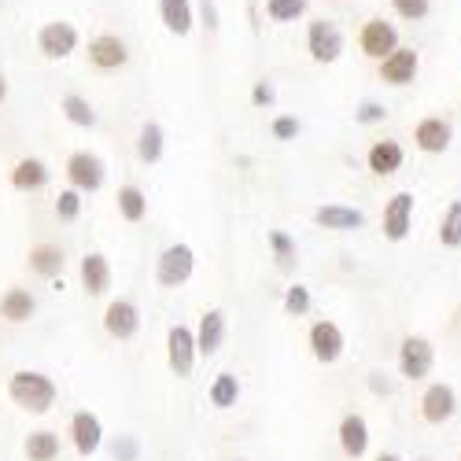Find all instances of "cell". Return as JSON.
Masks as SVG:
<instances>
[{"mask_svg": "<svg viewBox=\"0 0 461 461\" xmlns=\"http://www.w3.org/2000/svg\"><path fill=\"white\" fill-rule=\"evenodd\" d=\"M399 369L406 380H425L432 373V343L425 336H406L399 348Z\"/></svg>", "mask_w": 461, "mask_h": 461, "instance_id": "30bf717a", "label": "cell"}, {"mask_svg": "<svg viewBox=\"0 0 461 461\" xmlns=\"http://www.w3.org/2000/svg\"><path fill=\"white\" fill-rule=\"evenodd\" d=\"M311 351H314V358L318 362H336L339 355H343V332H339V325H332V321H318L314 329H311Z\"/></svg>", "mask_w": 461, "mask_h": 461, "instance_id": "ac0fdd59", "label": "cell"}, {"mask_svg": "<svg viewBox=\"0 0 461 461\" xmlns=\"http://www.w3.org/2000/svg\"><path fill=\"white\" fill-rule=\"evenodd\" d=\"M107 177V167L100 156H93V151H74V156L67 159V181L78 188V192H96Z\"/></svg>", "mask_w": 461, "mask_h": 461, "instance_id": "9c48e42d", "label": "cell"}, {"mask_svg": "<svg viewBox=\"0 0 461 461\" xmlns=\"http://www.w3.org/2000/svg\"><path fill=\"white\" fill-rule=\"evenodd\" d=\"M86 59L93 70H104V74L122 70V67H130V45L119 33H96V37H89Z\"/></svg>", "mask_w": 461, "mask_h": 461, "instance_id": "277c9868", "label": "cell"}, {"mask_svg": "<svg viewBox=\"0 0 461 461\" xmlns=\"http://www.w3.org/2000/svg\"><path fill=\"white\" fill-rule=\"evenodd\" d=\"M454 388L450 384H432V388L425 392V399H420V417L429 420V425H443V420L454 417Z\"/></svg>", "mask_w": 461, "mask_h": 461, "instance_id": "2e32d148", "label": "cell"}, {"mask_svg": "<svg viewBox=\"0 0 461 461\" xmlns=\"http://www.w3.org/2000/svg\"><path fill=\"white\" fill-rule=\"evenodd\" d=\"M402 159H406V151H402L399 140H373L369 156H366V163H369V170H373L376 177L399 174V170H402Z\"/></svg>", "mask_w": 461, "mask_h": 461, "instance_id": "9a60e30c", "label": "cell"}, {"mask_svg": "<svg viewBox=\"0 0 461 461\" xmlns=\"http://www.w3.org/2000/svg\"><path fill=\"white\" fill-rule=\"evenodd\" d=\"M306 52H311L314 63H336L343 56V30L325 15L311 19V26H306Z\"/></svg>", "mask_w": 461, "mask_h": 461, "instance_id": "3957f363", "label": "cell"}, {"mask_svg": "<svg viewBox=\"0 0 461 461\" xmlns=\"http://www.w3.org/2000/svg\"><path fill=\"white\" fill-rule=\"evenodd\" d=\"M376 461H399V457H395V454H380Z\"/></svg>", "mask_w": 461, "mask_h": 461, "instance_id": "7bdbcfd3", "label": "cell"}, {"mask_svg": "<svg viewBox=\"0 0 461 461\" xmlns=\"http://www.w3.org/2000/svg\"><path fill=\"white\" fill-rule=\"evenodd\" d=\"M417 70H420V52L399 45V49H392L388 56L380 59V82L402 89V86H413L417 82Z\"/></svg>", "mask_w": 461, "mask_h": 461, "instance_id": "52a82bcc", "label": "cell"}, {"mask_svg": "<svg viewBox=\"0 0 461 461\" xmlns=\"http://www.w3.org/2000/svg\"><path fill=\"white\" fill-rule=\"evenodd\" d=\"M384 119H388V107L376 104V100H362L358 111H355V122H358V126H376V122H384Z\"/></svg>", "mask_w": 461, "mask_h": 461, "instance_id": "74e56055", "label": "cell"}, {"mask_svg": "<svg viewBox=\"0 0 461 461\" xmlns=\"http://www.w3.org/2000/svg\"><path fill=\"white\" fill-rule=\"evenodd\" d=\"M82 285H86L89 295H104L111 288V266H107V258L100 251H89L82 258Z\"/></svg>", "mask_w": 461, "mask_h": 461, "instance_id": "d4e9b609", "label": "cell"}, {"mask_svg": "<svg viewBox=\"0 0 461 461\" xmlns=\"http://www.w3.org/2000/svg\"><path fill=\"white\" fill-rule=\"evenodd\" d=\"M270 133H274V140H295L303 133V122L295 119V114H277V119L270 122Z\"/></svg>", "mask_w": 461, "mask_h": 461, "instance_id": "8d00e7d4", "label": "cell"}, {"mask_svg": "<svg viewBox=\"0 0 461 461\" xmlns=\"http://www.w3.org/2000/svg\"><path fill=\"white\" fill-rule=\"evenodd\" d=\"M207 399H211V406H218V410L237 406V399H240V380H237L233 373H218L214 384H211V392H207Z\"/></svg>", "mask_w": 461, "mask_h": 461, "instance_id": "83f0119b", "label": "cell"}, {"mask_svg": "<svg viewBox=\"0 0 461 461\" xmlns=\"http://www.w3.org/2000/svg\"><path fill=\"white\" fill-rule=\"evenodd\" d=\"M5 100H8V78L0 74V104H5Z\"/></svg>", "mask_w": 461, "mask_h": 461, "instance_id": "b9f144b4", "label": "cell"}, {"mask_svg": "<svg viewBox=\"0 0 461 461\" xmlns=\"http://www.w3.org/2000/svg\"><path fill=\"white\" fill-rule=\"evenodd\" d=\"M410 225H413V192H395L384 207V237L392 244L410 237Z\"/></svg>", "mask_w": 461, "mask_h": 461, "instance_id": "8fae6325", "label": "cell"}, {"mask_svg": "<svg viewBox=\"0 0 461 461\" xmlns=\"http://www.w3.org/2000/svg\"><path fill=\"white\" fill-rule=\"evenodd\" d=\"M314 221L321 229H336V233H351V229H362L366 225V214L358 207H343V203H329V207H318L314 211Z\"/></svg>", "mask_w": 461, "mask_h": 461, "instance_id": "d6986e66", "label": "cell"}, {"mask_svg": "<svg viewBox=\"0 0 461 461\" xmlns=\"http://www.w3.org/2000/svg\"><path fill=\"white\" fill-rule=\"evenodd\" d=\"M49 177H52V170L41 163V159H19L15 167H12V185L19 188V192H37V188H45L49 185Z\"/></svg>", "mask_w": 461, "mask_h": 461, "instance_id": "603a6c76", "label": "cell"}, {"mask_svg": "<svg viewBox=\"0 0 461 461\" xmlns=\"http://www.w3.org/2000/svg\"><path fill=\"white\" fill-rule=\"evenodd\" d=\"M192 270H196V255H192L188 244H170L163 255H159V266H156V281L163 288H181Z\"/></svg>", "mask_w": 461, "mask_h": 461, "instance_id": "8992f818", "label": "cell"}, {"mask_svg": "<svg viewBox=\"0 0 461 461\" xmlns=\"http://www.w3.org/2000/svg\"><path fill=\"white\" fill-rule=\"evenodd\" d=\"M114 457H119V461H133L137 457V439H119V443H114Z\"/></svg>", "mask_w": 461, "mask_h": 461, "instance_id": "60d3db41", "label": "cell"}, {"mask_svg": "<svg viewBox=\"0 0 461 461\" xmlns=\"http://www.w3.org/2000/svg\"><path fill=\"white\" fill-rule=\"evenodd\" d=\"M104 329H107V336H114V339H130V336H137V329H140L137 306H133L130 299H114V303H107V311H104Z\"/></svg>", "mask_w": 461, "mask_h": 461, "instance_id": "7c38bea8", "label": "cell"}, {"mask_svg": "<svg viewBox=\"0 0 461 461\" xmlns=\"http://www.w3.org/2000/svg\"><path fill=\"white\" fill-rule=\"evenodd\" d=\"M159 19H163L167 33L188 37L192 26H196V8H192V0H159Z\"/></svg>", "mask_w": 461, "mask_h": 461, "instance_id": "e0dca14e", "label": "cell"}, {"mask_svg": "<svg viewBox=\"0 0 461 461\" xmlns=\"http://www.w3.org/2000/svg\"><path fill=\"white\" fill-rule=\"evenodd\" d=\"M251 104H255V107H274V104H277V86H274L270 78H258V82L251 86Z\"/></svg>", "mask_w": 461, "mask_h": 461, "instance_id": "f35d334b", "label": "cell"}, {"mask_svg": "<svg viewBox=\"0 0 461 461\" xmlns=\"http://www.w3.org/2000/svg\"><path fill=\"white\" fill-rule=\"evenodd\" d=\"M78 214H82V192L70 185L56 196V218L59 221H78Z\"/></svg>", "mask_w": 461, "mask_h": 461, "instance_id": "d6a6232c", "label": "cell"}, {"mask_svg": "<svg viewBox=\"0 0 461 461\" xmlns=\"http://www.w3.org/2000/svg\"><path fill=\"white\" fill-rule=\"evenodd\" d=\"M78 45H82V33L67 19H52L37 30V52L45 59H67V56L78 52Z\"/></svg>", "mask_w": 461, "mask_h": 461, "instance_id": "7a4b0ae2", "label": "cell"}, {"mask_svg": "<svg viewBox=\"0 0 461 461\" xmlns=\"http://www.w3.org/2000/svg\"><path fill=\"white\" fill-rule=\"evenodd\" d=\"M450 137H454V130H450L447 119H439V114H432V119H420L417 130H413V144L420 151H429V156H439V151H447L450 148Z\"/></svg>", "mask_w": 461, "mask_h": 461, "instance_id": "4fadbf2b", "label": "cell"}, {"mask_svg": "<svg viewBox=\"0 0 461 461\" xmlns=\"http://www.w3.org/2000/svg\"><path fill=\"white\" fill-rule=\"evenodd\" d=\"M339 447L348 457H362L366 447H369V425L362 413H348L339 420Z\"/></svg>", "mask_w": 461, "mask_h": 461, "instance_id": "ffe728a7", "label": "cell"}, {"mask_svg": "<svg viewBox=\"0 0 461 461\" xmlns=\"http://www.w3.org/2000/svg\"><path fill=\"white\" fill-rule=\"evenodd\" d=\"M311 8V0H266V19L270 23H299Z\"/></svg>", "mask_w": 461, "mask_h": 461, "instance_id": "f546056e", "label": "cell"}, {"mask_svg": "<svg viewBox=\"0 0 461 461\" xmlns=\"http://www.w3.org/2000/svg\"><path fill=\"white\" fill-rule=\"evenodd\" d=\"M221 339H225V314H221V311H207V314L200 318V332H196V351L211 358V355H218Z\"/></svg>", "mask_w": 461, "mask_h": 461, "instance_id": "cb8c5ba5", "label": "cell"}, {"mask_svg": "<svg viewBox=\"0 0 461 461\" xmlns=\"http://www.w3.org/2000/svg\"><path fill=\"white\" fill-rule=\"evenodd\" d=\"M196 332L188 325H170L167 332V362L174 369V376H192V366H196Z\"/></svg>", "mask_w": 461, "mask_h": 461, "instance_id": "ba28073f", "label": "cell"}, {"mask_svg": "<svg viewBox=\"0 0 461 461\" xmlns=\"http://www.w3.org/2000/svg\"><path fill=\"white\" fill-rule=\"evenodd\" d=\"M392 8H395V15L406 19V23H425L429 12H432L429 0H392Z\"/></svg>", "mask_w": 461, "mask_h": 461, "instance_id": "e575fe53", "label": "cell"}, {"mask_svg": "<svg viewBox=\"0 0 461 461\" xmlns=\"http://www.w3.org/2000/svg\"><path fill=\"white\" fill-rule=\"evenodd\" d=\"M30 270L37 277H59V270H63V248H56V244L30 248Z\"/></svg>", "mask_w": 461, "mask_h": 461, "instance_id": "4316f807", "label": "cell"}, {"mask_svg": "<svg viewBox=\"0 0 461 461\" xmlns=\"http://www.w3.org/2000/svg\"><path fill=\"white\" fill-rule=\"evenodd\" d=\"M439 244H443V248H461V200H454V203L443 211Z\"/></svg>", "mask_w": 461, "mask_h": 461, "instance_id": "1f68e13d", "label": "cell"}, {"mask_svg": "<svg viewBox=\"0 0 461 461\" xmlns=\"http://www.w3.org/2000/svg\"><path fill=\"white\" fill-rule=\"evenodd\" d=\"M8 395H12L15 406H23L30 413H49L52 402H56V395H59V388H56V380L45 376V373L19 369L12 376V384H8Z\"/></svg>", "mask_w": 461, "mask_h": 461, "instance_id": "6da1fadb", "label": "cell"}, {"mask_svg": "<svg viewBox=\"0 0 461 461\" xmlns=\"http://www.w3.org/2000/svg\"><path fill=\"white\" fill-rule=\"evenodd\" d=\"M200 19H203V30H207V33H218L221 15H218V5H214V0H200Z\"/></svg>", "mask_w": 461, "mask_h": 461, "instance_id": "ab89813d", "label": "cell"}, {"mask_svg": "<svg viewBox=\"0 0 461 461\" xmlns=\"http://www.w3.org/2000/svg\"><path fill=\"white\" fill-rule=\"evenodd\" d=\"M119 214H122L126 221H144V214H148V196H144L137 185H122V188H119Z\"/></svg>", "mask_w": 461, "mask_h": 461, "instance_id": "f1b7e54d", "label": "cell"}, {"mask_svg": "<svg viewBox=\"0 0 461 461\" xmlns=\"http://www.w3.org/2000/svg\"><path fill=\"white\" fill-rule=\"evenodd\" d=\"M70 436H74V447H78V454H82V457L96 454V450H100V443H104V425H100V417H96V413H89V410L74 413V420H70Z\"/></svg>", "mask_w": 461, "mask_h": 461, "instance_id": "5bb4252c", "label": "cell"}, {"mask_svg": "<svg viewBox=\"0 0 461 461\" xmlns=\"http://www.w3.org/2000/svg\"><path fill=\"white\" fill-rule=\"evenodd\" d=\"M33 311H37V299H33L26 288H8L5 295H0V318L12 321V325L30 321Z\"/></svg>", "mask_w": 461, "mask_h": 461, "instance_id": "44dd1931", "label": "cell"}, {"mask_svg": "<svg viewBox=\"0 0 461 461\" xmlns=\"http://www.w3.org/2000/svg\"><path fill=\"white\" fill-rule=\"evenodd\" d=\"M26 457L30 461H56L59 457V436L56 432H33L26 439Z\"/></svg>", "mask_w": 461, "mask_h": 461, "instance_id": "4dcf8cb0", "label": "cell"}, {"mask_svg": "<svg viewBox=\"0 0 461 461\" xmlns=\"http://www.w3.org/2000/svg\"><path fill=\"white\" fill-rule=\"evenodd\" d=\"M163 151H167V133L159 122H144L140 133H137V159L144 167H156L163 159Z\"/></svg>", "mask_w": 461, "mask_h": 461, "instance_id": "7402d4cb", "label": "cell"}, {"mask_svg": "<svg viewBox=\"0 0 461 461\" xmlns=\"http://www.w3.org/2000/svg\"><path fill=\"white\" fill-rule=\"evenodd\" d=\"M358 49H362L366 59H376V63H380L392 49H399V30H395V23L380 19V15L366 19L362 30H358Z\"/></svg>", "mask_w": 461, "mask_h": 461, "instance_id": "5b68a950", "label": "cell"}, {"mask_svg": "<svg viewBox=\"0 0 461 461\" xmlns=\"http://www.w3.org/2000/svg\"><path fill=\"white\" fill-rule=\"evenodd\" d=\"M270 248H274V255L281 262V270H292L295 266V240L285 233V229H274L270 233Z\"/></svg>", "mask_w": 461, "mask_h": 461, "instance_id": "836d02e7", "label": "cell"}, {"mask_svg": "<svg viewBox=\"0 0 461 461\" xmlns=\"http://www.w3.org/2000/svg\"><path fill=\"white\" fill-rule=\"evenodd\" d=\"M306 311H311V292H306L303 285H292V288L285 292V314L303 318Z\"/></svg>", "mask_w": 461, "mask_h": 461, "instance_id": "d590c367", "label": "cell"}, {"mask_svg": "<svg viewBox=\"0 0 461 461\" xmlns=\"http://www.w3.org/2000/svg\"><path fill=\"white\" fill-rule=\"evenodd\" d=\"M59 111H63V119L70 122V126H78V130H93L100 119H96V107L86 100V96H78V93H67L63 100H59Z\"/></svg>", "mask_w": 461, "mask_h": 461, "instance_id": "484cf974", "label": "cell"}]
</instances>
